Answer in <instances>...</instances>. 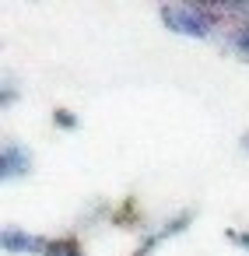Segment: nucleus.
Returning a JSON list of instances; mask_svg holds the SVG:
<instances>
[{
  "mask_svg": "<svg viewBox=\"0 0 249 256\" xmlns=\"http://www.w3.org/2000/svg\"><path fill=\"white\" fill-rule=\"evenodd\" d=\"M162 22L176 36H190V39L221 36V22L214 18L210 4H162Z\"/></svg>",
  "mask_w": 249,
  "mask_h": 256,
  "instance_id": "obj_1",
  "label": "nucleus"
},
{
  "mask_svg": "<svg viewBox=\"0 0 249 256\" xmlns=\"http://www.w3.org/2000/svg\"><path fill=\"white\" fill-rule=\"evenodd\" d=\"M46 246H50V238H42V235H32V232H25V228H18V224H8L4 232H0V249L4 252H14V256H28V252H46Z\"/></svg>",
  "mask_w": 249,
  "mask_h": 256,
  "instance_id": "obj_2",
  "label": "nucleus"
},
{
  "mask_svg": "<svg viewBox=\"0 0 249 256\" xmlns=\"http://www.w3.org/2000/svg\"><path fill=\"white\" fill-rule=\"evenodd\" d=\"M190 221H193V207H186V210L172 214L168 221H162L158 228H151V232L140 238V246H137V252H134V256H151L158 242H165L168 235H179V232H186V224H190Z\"/></svg>",
  "mask_w": 249,
  "mask_h": 256,
  "instance_id": "obj_3",
  "label": "nucleus"
},
{
  "mask_svg": "<svg viewBox=\"0 0 249 256\" xmlns=\"http://www.w3.org/2000/svg\"><path fill=\"white\" fill-rule=\"evenodd\" d=\"M32 168V151L22 140H4L0 148V176L4 179H22Z\"/></svg>",
  "mask_w": 249,
  "mask_h": 256,
  "instance_id": "obj_4",
  "label": "nucleus"
},
{
  "mask_svg": "<svg viewBox=\"0 0 249 256\" xmlns=\"http://www.w3.org/2000/svg\"><path fill=\"white\" fill-rule=\"evenodd\" d=\"M218 39H221L228 50H235V53H242V56L249 60V25H232V28H224Z\"/></svg>",
  "mask_w": 249,
  "mask_h": 256,
  "instance_id": "obj_5",
  "label": "nucleus"
},
{
  "mask_svg": "<svg viewBox=\"0 0 249 256\" xmlns=\"http://www.w3.org/2000/svg\"><path fill=\"white\" fill-rule=\"evenodd\" d=\"M42 256H88V252L81 249V242L74 235H64V238H50V246H46Z\"/></svg>",
  "mask_w": 249,
  "mask_h": 256,
  "instance_id": "obj_6",
  "label": "nucleus"
},
{
  "mask_svg": "<svg viewBox=\"0 0 249 256\" xmlns=\"http://www.w3.org/2000/svg\"><path fill=\"white\" fill-rule=\"evenodd\" d=\"M53 126L60 130H78V116L70 109H53Z\"/></svg>",
  "mask_w": 249,
  "mask_h": 256,
  "instance_id": "obj_7",
  "label": "nucleus"
},
{
  "mask_svg": "<svg viewBox=\"0 0 249 256\" xmlns=\"http://www.w3.org/2000/svg\"><path fill=\"white\" fill-rule=\"evenodd\" d=\"M224 238H232L235 246H242V249H249V232H238V228H228V232H224Z\"/></svg>",
  "mask_w": 249,
  "mask_h": 256,
  "instance_id": "obj_8",
  "label": "nucleus"
},
{
  "mask_svg": "<svg viewBox=\"0 0 249 256\" xmlns=\"http://www.w3.org/2000/svg\"><path fill=\"white\" fill-rule=\"evenodd\" d=\"M14 98H18V88H14V84H11V81L4 78V95H0V102L8 106V102H14Z\"/></svg>",
  "mask_w": 249,
  "mask_h": 256,
  "instance_id": "obj_9",
  "label": "nucleus"
},
{
  "mask_svg": "<svg viewBox=\"0 0 249 256\" xmlns=\"http://www.w3.org/2000/svg\"><path fill=\"white\" fill-rule=\"evenodd\" d=\"M238 144H242V151H246V154H249V130H246V134H242V140H238Z\"/></svg>",
  "mask_w": 249,
  "mask_h": 256,
  "instance_id": "obj_10",
  "label": "nucleus"
}]
</instances>
